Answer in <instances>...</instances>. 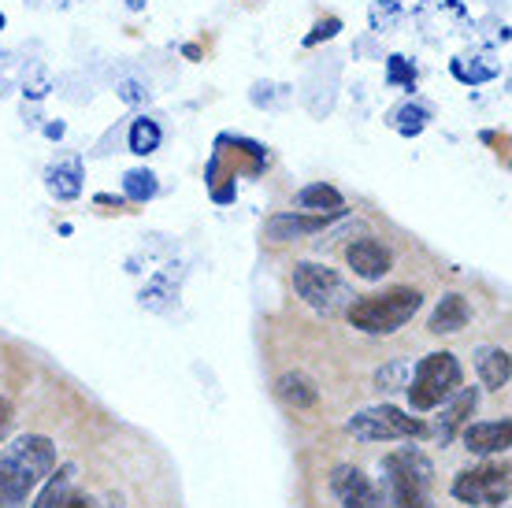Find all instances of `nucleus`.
Returning <instances> with one entry per match:
<instances>
[{"mask_svg": "<svg viewBox=\"0 0 512 508\" xmlns=\"http://www.w3.org/2000/svg\"><path fill=\"white\" fill-rule=\"evenodd\" d=\"M297 212H308V216H331L338 219L346 212V201H342V193L327 186V182H312L305 190L297 193Z\"/></svg>", "mask_w": 512, "mask_h": 508, "instance_id": "obj_13", "label": "nucleus"}, {"mask_svg": "<svg viewBox=\"0 0 512 508\" xmlns=\"http://www.w3.org/2000/svg\"><path fill=\"white\" fill-rule=\"evenodd\" d=\"M405 382H409V368H405V364H390V368H383L379 375H375V386H379V390H386V394L401 390Z\"/></svg>", "mask_w": 512, "mask_h": 508, "instance_id": "obj_23", "label": "nucleus"}, {"mask_svg": "<svg viewBox=\"0 0 512 508\" xmlns=\"http://www.w3.org/2000/svg\"><path fill=\"white\" fill-rule=\"evenodd\" d=\"M420 305H423L420 290L394 286V290H386V293H368V297L349 301L346 316H349V323L364 334H394L420 312Z\"/></svg>", "mask_w": 512, "mask_h": 508, "instance_id": "obj_3", "label": "nucleus"}, {"mask_svg": "<svg viewBox=\"0 0 512 508\" xmlns=\"http://www.w3.org/2000/svg\"><path fill=\"white\" fill-rule=\"evenodd\" d=\"M394 127L401 130V134H420L423 127H427V112L423 108H401V112H394Z\"/></svg>", "mask_w": 512, "mask_h": 508, "instance_id": "obj_22", "label": "nucleus"}, {"mask_svg": "<svg viewBox=\"0 0 512 508\" xmlns=\"http://www.w3.org/2000/svg\"><path fill=\"white\" fill-rule=\"evenodd\" d=\"M175 267H179V264H167L164 271H160V275H156V279L149 282L145 290H141V305L149 308V312H164L167 301L175 297V290H179V279L171 282V275H175Z\"/></svg>", "mask_w": 512, "mask_h": 508, "instance_id": "obj_19", "label": "nucleus"}, {"mask_svg": "<svg viewBox=\"0 0 512 508\" xmlns=\"http://www.w3.org/2000/svg\"><path fill=\"white\" fill-rule=\"evenodd\" d=\"M464 449L475 453V457H494V453H505L512 442V423L509 420H494V423H464L461 427Z\"/></svg>", "mask_w": 512, "mask_h": 508, "instance_id": "obj_11", "label": "nucleus"}, {"mask_svg": "<svg viewBox=\"0 0 512 508\" xmlns=\"http://www.w3.org/2000/svg\"><path fill=\"white\" fill-rule=\"evenodd\" d=\"M338 30H342V23H338V19H323V23H316V30L305 38V45H316V41H323V38H334Z\"/></svg>", "mask_w": 512, "mask_h": 508, "instance_id": "obj_24", "label": "nucleus"}, {"mask_svg": "<svg viewBox=\"0 0 512 508\" xmlns=\"http://www.w3.org/2000/svg\"><path fill=\"white\" fill-rule=\"evenodd\" d=\"M294 290L308 308H316V312H323V316L346 312L349 301L357 297L353 286H349L334 267L312 264V260H301V264L294 267Z\"/></svg>", "mask_w": 512, "mask_h": 508, "instance_id": "obj_5", "label": "nucleus"}, {"mask_svg": "<svg viewBox=\"0 0 512 508\" xmlns=\"http://www.w3.org/2000/svg\"><path fill=\"white\" fill-rule=\"evenodd\" d=\"M464 382V371H461V360L453 353H427L412 368V382H405L409 386V405L416 408V412H431V408H438L442 401H449V397L461 390Z\"/></svg>", "mask_w": 512, "mask_h": 508, "instance_id": "obj_4", "label": "nucleus"}, {"mask_svg": "<svg viewBox=\"0 0 512 508\" xmlns=\"http://www.w3.org/2000/svg\"><path fill=\"white\" fill-rule=\"evenodd\" d=\"M56 468V442L45 434H23L0 453V508H23L49 471Z\"/></svg>", "mask_w": 512, "mask_h": 508, "instance_id": "obj_1", "label": "nucleus"}, {"mask_svg": "<svg viewBox=\"0 0 512 508\" xmlns=\"http://www.w3.org/2000/svg\"><path fill=\"white\" fill-rule=\"evenodd\" d=\"M8 420H12V401H4V397H0V434H4Z\"/></svg>", "mask_w": 512, "mask_h": 508, "instance_id": "obj_27", "label": "nucleus"}, {"mask_svg": "<svg viewBox=\"0 0 512 508\" xmlns=\"http://www.w3.org/2000/svg\"><path fill=\"white\" fill-rule=\"evenodd\" d=\"M331 494L342 508H383L379 486L357 468V464H338L331 471Z\"/></svg>", "mask_w": 512, "mask_h": 508, "instance_id": "obj_8", "label": "nucleus"}, {"mask_svg": "<svg viewBox=\"0 0 512 508\" xmlns=\"http://www.w3.org/2000/svg\"><path fill=\"white\" fill-rule=\"evenodd\" d=\"M156 175L153 171H145V167H138V171H127V178H123V193H127L130 201H149V197H156Z\"/></svg>", "mask_w": 512, "mask_h": 508, "instance_id": "obj_21", "label": "nucleus"}, {"mask_svg": "<svg viewBox=\"0 0 512 508\" xmlns=\"http://www.w3.org/2000/svg\"><path fill=\"white\" fill-rule=\"evenodd\" d=\"M75 475H78L75 464L52 468L49 479L38 486V497H34V505L30 508H64V501L71 497V490H75Z\"/></svg>", "mask_w": 512, "mask_h": 508, "instance_id": "obj_14", "label": "nucleus"}, {"mask_svg": "<svg viewBox=\"0 0 512 508\" xmlns=\"http://www.w3.org/2000/svg\"><path fill=\"white\" fill-rule=\"evenodd\" d=\"M453 497L464 505H505L509 501V468L483 464V468L461 471L453 483Z\"/></svg>", "mask_w": 512, "mask_h": 508, "instance_id": "obj_7", "label": "nucleus"}, {"mask_svg": "<svg viewBox=\"0 0 512 508\" xmlns=\"http://www.w3.org/2000/svg\"><path fill=\"white\" fill-rule=\"evenodd\" d=\"M431 486H435V464L423 449L405 445V449H394L383 457V479H379L383 508L423 501V497H431Z\"/></svg>", "mask_w": 512, "mask_h": 508, "instance_id": "obj_2", "label": "nucleus"}, {"mask_svg": "<svg viewBox=\"0 0 512 508\" xmlns=\"http://www.w3.org/2000/svg\"><path fill=\"white\" fill-rule=\"evenodd\" d=\"M275 394H279L290 408H316V401H320V386L308 379V375H301V371H286V375L275 382Z\"/></svg>", "mask_w": 512, "mask_h": 508, "instance_id": "obj_17", "label": "nucleus"}, {"mask_svg": "<svg viewBox=\"0 0 512 508\" xmlns=\"http://www.w3.org/2000/svg\"><path fill=\"white\" fill-rule=\"evenodd\" d=\"M475 405H479V390H457V394L449 397V401H442V412H438L435 427H427V434L435 438L438 445H449L457 434H461V427L468 423V416L475 412Z\"/></svg>", "mask_w": 512, "mask_h": 508, "instance_id": "obj_9", "label": "nucleus"}, {"mask_svg": "<svg viewBox=\"0 0 512 508\" xmlns=\"http://www.w3.org/2000/svg\"><path fill=\"white\" fill-rule=\"evenodd\" d=\"M475 368H479V379H483L487 390H505V386H509V375H512L509 349H498V345L479 349V353H475Z\"/></svg>", "mask_w": 512, "mask_h": 508, "instance_id": "obj_15", "label": "nucleus"}, {"mask_svg": "<svg viewBox=\"0 0 512 508\" xmlns=\"http://www.w3.org/2000/svg\"><path fill=\"white\" fill-rule=\"evenodd\" d=\"M346 431L357 438V442H401V438H423L427 434V423H420L416 416H405L401 408L394 405H375L357 412L353 420L346 423Z\"/></svg>", "mask_w": 512, "mask_h": 508, "instance_id": "obj_6", "label": "nucleus"}, {"mask_svg": "<svg viewBox=\"0 0 512 508\" xmlns=\"http://www.w3.org/2000/svg\"><path fill=\"white\" fill-rule=\"evenodd\" d=\"M64 508H101V505H97V501H93V497H86V494H75V490H71V497H67V501H64Z\"/></svg>", "mask_w": 512, "mask_h": 508, "instance_id": "obj_26", "label": "nucleus"}, {"mask_svg": "<svg viewBox=\"0 0 512 508\" xmlns=\"http://www.w3.org/2000/svg\"><path fill=\"white\" fill-rule=\"evenodd\" d=\"M49 193L56 197V201H75L78 190H82V167H78V160H67V164H56L49 167Z\"/></svg>", "mask_w": 512, "mask_h": 508, "instance_id": "obj_18", "label": "nucleus"}, {"mask_svg": "<svg viewBox=\"0 0 512 508\" xmlns=\"http://www.w3.org/2000/svg\"><path fill=\"white\" fill-rule=\"evenodd\" d=\"M160 127H156L153 119H138L134 127H130V149L138 156H149V153H156L160 149Z\"/></svg>", "mask_w": 512, "mask_h": 508, "instance_id": "obj_20", "label": "nucleus"}, {"mask_svg": "<svg viewBox=\"0 0 512 508\" xmlns=\"http://www.w3.org/2000/svg\"><path fill=\"white\" fill-rule=\"evenodd\" d=\"M468 327V301H464L461 293H446L442 301L435 305L431 312V323H427V331L431 334H457Z\"/></svg>", "mask_w": 512, "mask_h": 508, "instance_id": "obj_16", "label": "nucleus"}, {"mask_svg": "<svg viewBox=\"0 0 512 508\" xmlns=\"http://www.w3.org/2000/svg\"><path fill=\"white\" fill-rule=\"evenodd\" d=\"M390 82H405V86H412V82H416V71H409V67L401 64V56H394V60H390Z\"/></svg>", "mask_w": 512, "mask_h": 508, "instance_id": "obj_25", "label": "nucleus"}, {"mask_svg": "<svg viewBox=\"0 0 512 508\" xmlns=\"http://www.w3.org/2000/svg\"><path fill=\"white\" fill-rule=\"evenodd\" d=\"M331 223V216H308V212H279L264 223V234L271 242H297V238H308V234H320L323 227Z\"/></svg>", "mask_w": 512, "mask_h": 508, "instance_id": "obj_12", "label": "nucleus"}, {"mask_svg": "<svg viewBox=\"0 0 512 508\" xmlns=\"http://www.w3.org/2000/svg\"><path fill=\"white\" fill-rule=\"evenodd\" d=\"M346 260L353 267V275H360V279L368 282H379L394 267V253L383 242H375V238H360V242L349 245Z\"/></svg>", "mask_w": 512, "mask_h": 508, "instance_id": "obj_10", "label": "nucleus"}]
</instances>
